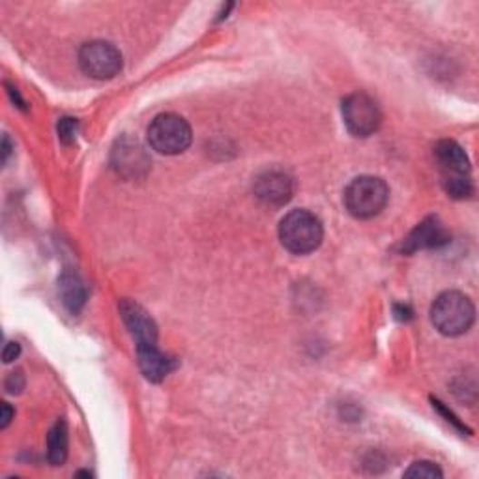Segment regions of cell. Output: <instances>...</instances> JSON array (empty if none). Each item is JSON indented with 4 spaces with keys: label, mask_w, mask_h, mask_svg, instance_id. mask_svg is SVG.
I'll list each match as a JSON object with an SVG mask.
<instances>
[{
    "label": "cell",
    "mask_w": 479,
    "mask_h": 479,
    "mask_svg": "<svg viewBox=\"0 0 479 479\" xmlns=\"http://www.w3.org/2000/svg\"><path fill=\"white\" fill-rule=\"evenodd\" d=\"M12 418H14V410H12V406L8 403H5L3 404V412H0V427L6 429L10 425V422H12Z\"/></svg>",
    "instance_id": "20"
},
{
    "label": "cell",
    "mask_w": 479,
    "mask_h": 479,
    "mask_svg": "<svg viewBox=\"0 0 479 479\" xmlns=\"http://www.w3.org/2000/svg\"><path fill=\"white\" fill-rule=\"evenodd\" d=\"M25 388V376L21 371H14L8 374L6 378V390L8 394H21V390Z\"/></svg>",
    "instance_id": "18"
},
{
    "label": "cell",
    "mask_w": 479,
    "mask_h": 479,
    "mask_svg": "<svg viewBox=\"0 0 479 479\" xmlns=\"http://www.w3.org/2000/svg\"><path fill=\"white\" fill-rule=\"evenodd\" d=\"M390 201L388 184L376 176H360L344 189V206L358 219H371L386 208Z\"/></svg>",
    "instance_id": "3"
},
{
    "label": "cell",
    "mask_w": 479,
    "mask_h": 479,
    "mask_svg": "<svg viewBox=\"0 0 479 479\" xmlns=\"http://www.w3.org/2000/svg\"><path fill=\"white\" fill-rule=\"evenodd\" d=\"M444 472L431 461H418L414 463L406 472H404V477H422V479H436V477H442Z\"/></svg>",
    "instance_id": "16"
},
{
    "label": "cell",
    "mask_w": 479,
    "mask_h": 479,
    "mask_svg": "<svg viewBox=\"0 0 479 479\" xmlns=\"http://www.w3.org/2000/svg\"><path fill=\"white\" fill-rule=\"evenodd\" d=\"M10 152H12L10 139L5 135V139H3V164H6V162H8V155H10Z\"/></svg>",
    "instance_id": "21"
},
{
    "label": "cell",
    "mask_w": 479,
    "mask_h": 479,
    "mask_svg": "<svg viewBox=\"0 0 479 479\" xmlns=\"http://www.w3.org/2000/svg\"><path fill=\"white\" fill-rule=\"evenodd\" d=\"M475 318V309L472 300L459 291L442 293L431 307V323L434 328L448 337H457L466 334Z\"/></svg>",
    "instance_id": "2"
},
{
    "label": "cell",
    "mask_w": 479,
    "mask_h": 479,
    "mask_svg": "<svg viewBox=\"0 0 479 479\" xmlns=\"http://www.w3.org/2000/svg\"><path fill=\"white\" fill-rule=\"evenodd\" d=\"M79 66L95 81H109L122 70V55L109 42H88L79 51Z\"/></svg>",
    "instance_id": "6"
},
{
    "label": "cell",
    "mask_w": 479,
    "mask_h": 479,
    "mask_svg": "<svg viewBox=\"0 0 479 479\" xmlns=\"http://www.w3.org/2000/svg\"><path fill=\"white\" fill-rule=\"evenodd\" d=\"M120 313L127 330L132 332L137 341V348L157 344V326L152 321V316L139 304L124 300L120 304Z\"/></svg>",
    "instance_id": "8"
},
{
    "label": "cell",
    "mask_w": 479,
    "mask_h": 479,
    "mask_svg": "<svg viewBox=\"0 0 479 479\" xmlns=\"http://www.w3.org/2000/svg\"><path fill=\"white\" fill-rule=\"evenodd\" d=\"M324 229L314 214L307 210H293L279 223V240L286 251L307 254L323 244Z\"/></svg>",
    "instance_id": "1"
},
{
    "label": "cell",
    "mask_w": 479,
    "mask_h": 479,
    "mask_svg": "<svg viewBox=\"0 0 479 479\" xmlns=\"http://www.w3.org/2000/svg\"><path fill=\"white\" fill-rule=\"evenodd\" d=\"M146 135L152 150L165 155H176L185 152L191 145V139H194L189 124L175 113L157 115L148 125Z\"/></svg>",
    "instance_id": "4"
},
{
    "label": "cell",
    "mask_w": 479,
    "mask_h": 479,
    "mask_svg": "<svg viewBox=\"0 0 479 479\" xmlns=\"http://www.w3.org/2000/svg\"><path fill=\"white\" fill-rule=\"evenodd\" d=\"M113 164L115 169L124 176H139L146 173L150 165L143 146L130 139L118 141V146L113 152Z\"/></svg>",
    "instance_id": "11"
},
{
    "label": "cell",
    "mask_w": 479,
    "mask_h": 479,
    "mask_svg": "<svg viewBox=\"0 0 479 479\" xmlns=\"http://www.w3.org/2000/svg\"><path fill=\"white\" fill-rule=\"evenodd\" d=\"M60 300L70 313L77 314L86 302V289L83 281L74 274H64L58 281Z\"/></svg>",
    "instance_id": "13"
},
{
    "label": "cell",
    "mask_w": 479,
    "mask_h": 479,
    "mask_svg": "<svg viewBox=\"0 0 479 479\" xmlns=\"http://www.w3.org/2000/svg\"><path fill=\"white\" fill-rule=\"evenodd\" d=\"M448 240L450 236L442 227V223L436 217H427L404 240L403 251L416 253L420 249H436V247H442L444 244H448Z\"/></svg>",
    "instance_id": "9"
},
{
    "label": "cell",
    "mask_w": 479,
    "mask_h": 479,
    "mask_svg": "<svg viewBox=\"0 0 479 479\" xmlns=\"http://www.w3.org/2000/svg\"><path fill=\"white\" fill-rule=\"evenodd\" d=\"M434 159L440 165L442 178L445 176H470V159L463 146L455 141L444 139L434 145Z\"/></svg>",
    "instance_id": "10"
},
{
    "label": "cell",
    "mask_w": 479,
    "mask_h": 479,
    "mask_svg": "<svg viewBox=\"0 0 479 479\" xmlns=\"http://www.w3.org/2000/svg\"><path fill=\"white\" fill-rule=\"evenodd\" d=\"M445 194L454 199H468L474 194L470 176H445L442 178Z\"/></svg>",
    "instance_id": "15"
},
{
    "label": "cell",
    "mask_w": 479,
    "mask_h": 479,
    "mask_svg": "<svg viewBox=\"0 0 479 479\" xmlns=\"http://www.w3.org/2000/svg\"><path fill=\"white\" fill-rule=\"evenodd\" d=\"M343 120L350 134L365 139L380 127L382 113L369 94L354 92L343 100Z\"/></svg>",
    "instance_id": "5"
},
{
    "label": "cell",
    "mask_w": 479,
    "mask_h": 479,
    "mask_svg": "<svg viewBox=\"0 0 479 479\" xmlns=\"http://www.w3.org/2000/svg\"><path fill=\"white\" fill-rule=\"evenodd\" d=\"M253 191L254 197H257L263 205L283 206L291 201L294 185L289 175H284L281 171H266L254 180Z\"/></svg>",
    "instance_id": "7"
},
{
    "label": "cell",
    "mask_w": 479,
    "mask_h": 479,
    "mask_svg": "<svg viewBox=\"0 0 479 479\" xmlns=\"http://www.w3.org/2000/svg\"><path fill=\"white\" fill-rule=\"evenodd\" d=\"M19 354H21V346H19V343H8V344L5 346L3 360H5V364H12Z\"/></svg>",
    "instance_id": "19"
},
{
    "label": "cell",
    "mask_w": 479,
    "mask_h": 479,
    "mask_svg": "<svg viewBox=\"0 0 479 479\" xmlns=\"http://www.w3.org/2000/svg\"><path fill=\"white\" fill-rule=\"evenodd\" d=\"M137 358H139V367H141L143 374L150 382H162L176 365L171 356L164 354L162 350L157 348V344L139 346L137 348Z\"/></svg>",
    "instance_id": "12"
},
{
    "label": "cell",
    "mask_w": 479,
    "mask_h": 479,
    "mask_svg": "<svg viewBox=\"0 0 479 479\" xmlns=\"http://www.w3.org/2000/svg\"><path fill=\"white\" fill-rule=\"evenodd\" d=\"M77 130H79V124L75 118H62L58 122V139L62 143H74L77 137Z\"/></svg>",
    "instance_id": "17"
},
{
    "label": "cell",
    "mask_w": 479,
    "mask_h": 479,
    "mask_svg": "<svg viewBox=\"0 0 479 479\" xmlns=\"http://www.w3.org/2000/svg\"><path fill=\"white\" fill-rule=\"evenodd\" d=\"M68 427L64 422H58L47 436V459L51 464L60 466L68 457Z\"/></svg>",
    "instance_id": "14"
}]
</instances>
